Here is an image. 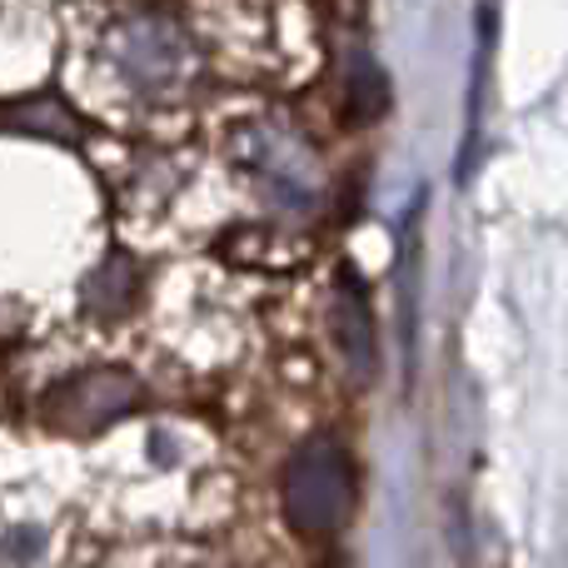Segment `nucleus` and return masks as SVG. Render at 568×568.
Here are the masks:
<instances>
[{
  "label": "nucleus",
  "mask_w": 568,
  "mask_h": 568,
  "mask_svg": "<svg viewBox=\"0 0 568 568\" xmlns=\"http://www.w3.org/2000/svg\"><path fill=\"white\" fill-rule=\"evenodd\" d=\"M354 514V464L339 439L314 434L290 454L284 469V519L294 534H339L344 519Z\"/></svg>",
  "instance_id": "obj_2"
},
{
  "label": "nucleus",
  "mask_w": 568,
  "mask_h": 568,
  "mask_svg": "<svg viewBox=\"0 0 568 568\" xmlns=\"http://www.w3.org/2000/svg\"><path fill=\"white\" fill-rule=\"evenodd\" d=\"M334 344H339L354 379H369L374 364H379V349H374V320H369L364 284L354 270H344L339 290H334Z\"/></svg>",
  "instance_id": "obj_5"
},
{
  "label": "nucleus",
  "mask_w": 568,
  "mask_h": 568,
  "mask_svg": "<svg viewBox=\"0 0 568 568\" xmlns=\"http://www.w3.org/2000/svg\"><path fill=\"white\" fill-rule=\"evenodd\" d=\"M0 125L20 130V135L60 140V145H75L80 140V120L70 115V105L60 95H36V100H20L16 110H0Z\"/></svg>",
  "instance_id": "obj_7"
},
{
  "label": "nucleus",
  "mask_w": 568,
  "mask_h": 568,
  "mask_svg": "<svg viewBox=\"0 0 568 568\" xmlns=\"http://www.w3.org/2000/svg\"><path fill=\"white\" fill-rule=\"evenodd\" d=\"M135 290H140V275L125 255H110L105 265H95V275L85 280V314L90 320H120L130 314L135 304Z\"/></svg>",
  "instance_id": "obj_6"
},
{
  "label": "nucleus",
  "mask_w": 568,
  "mask_h": 568,
  "mask_svg": "<svg viewBox=\"0 0 568 568\" xmlns=\"http://www.w3.org/2000/svg\"><path fill=\"white\" fill-rule=\"evenodd\" d=\"M105 55H110V65H115V75L145 100L180 95L200 70L190 30L170 16H155V10L115 20L105 36Z\"/></svg>",
  "instance_id": "obj_1"
},
{
  "label": "nucleus",
  "mask_w": 568,
  "mask_h": 568,
  "mask_svg": "<svg viewBox=\"0 0 568 568\" xmlns=\"http://www.w3.org/2000/svg\"><path fill=\"white\" fill-rule=\"evenodd\" d=\"M349 120L364 125V120H379L384 105H389V85H384V70L374 55H354L349 65Z\"/></svg>",
  "instance_id": "obj_8"
},
{
  "label": "nucleus",
  "mask_w": 568,
  "mask_h": 568,
  "mask_svg": "<svg viewBox=\"0 0 568 568\" xmlns=\"http://www.w3.org/2000/svg\"><path fill=\"white\" fill-rule=\"evenodd\" d=\"M240 155L270 205L294 210V215L320 205V165H314L310 145L284 125H250L240 135Z\"/></svg>",
  "instance_id": "obj_3"
},
{
  "label": "nucleus",
  "mask_w": 568,
  "mask_h": 568,
  "mask_svg": "<svg viewBox=\"0 0 568 568\" xmlns=\"http://www.w3.org/2000/svg\"><path fill=\"white\" fill-rule=\"evenodd\" d=\"M140 404V379L130 369H85L45 394V429L95 434Z\"/></svg>",
  "instance_id": "obj_4"
}]
</instances>
